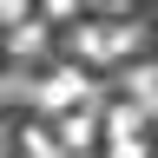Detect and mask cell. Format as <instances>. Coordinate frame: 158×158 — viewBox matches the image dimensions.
<instances>
[{"instance_id": "cell-1", "label": "cell", "mask_w": 158, "mask_h": 158, "mask_svg": "<svg viewBox=\"0 0 158 158\" xmlns=\"http://www.w3.org/2000/svg\"><path fill=\"white\" fill-rule=\"evenodd\" d=\"M33 99H40V118H66L73 106H92V79L79 73V66H53L33 86Z\"/></svg>"}, {"instance_id": "cell-2", "label": "cell", "mask_w": 158, "mask_h": 158, "mask_svg": "<svg viewBox=\"0 0 158 158\" xmlns=\"http://www.w3.org/2000/svg\"><path fill=\"white\" fill-rule=\"evenodd\" d=\"M132 46H138V27H106V20L73 27V53H79V66H106V59L132 53Z\"/></svg>"}, {"instance_id": "cell-3", "label": "cell", "mask_w": 158, "mask_h": 158, "mask_svg": "<svg viewBox=\"0 0 158 158\" xmlns=\"http://www.w3.org/2000/svg\"><path fill=\"white\" fill-rule=\"evenodd\" d=\"M46 27H53V20H27V27H13V33H7V53L20 59V66L46 59Z\"/></svg>"}, {"instance_id": "cell-4", "label": "cell", "mask_w": 158, "mask_h": 158, "mask_svg": "<svg viewBox=\"0 0 158 158\" xmlns=\"http://www.w3.org/2000/svg\"><path fill=\"white\" fill-rule=\"evenodd\" d=\"M59 138H66V145L79 152V145L92 138V112H66V118H59Z\"/></svg>"}, {"instance_id": "cell-5", "label": "cell", "mask_w": 158, "mask_h": 158, "mask_svg": "<svg viewBox=\"0 0 158 158\" xmlns=\"http://www.w3.org/2000/svg\"><path fill=\"white\" fill-rule=\"evenodd\" d=\"M20 145H27V158H66V152H59V138H46V132H27V138H20Z\"/></svg>"}, {"instance_id": "cell-6", "label": "cell", "mask_w": 158, "mask_h": 158, "mask_svg": "<svg viewBox=\"0 0 158 158\" xmlns=\"http://www.w3.org/2000/svg\"><path fill=\"white\" fill-rule=\"evenodd\" d=\"M27 20H33V0H0V27H27Z\"/></svg>"}, {"instance_id": "cell-7", "label": "cell", "mask_w": 158, "mask_h": 158, "mask_svg": "<svg viewBox=\"0 0 158 158\" xmlns=\"http://www.w3.org/2000/svg\"><path fill=\"white\" fill-rule=\"evenodd\" d=\"M106 158H152V145H145V138H112Z\"/></svg>"}, {"instance_id": "cell-8", "label": "cell", "mask_w": 158, "mask_h": 158, "mask_svg": "<svg viewBox=\"0 0 158 158\" xmlns=\"http://www.w3.org/2000/svg\"><path fill=\"white\" fill-rule=\"evenodd\" d=\"M79 0H40V20H73Z\"/></svg>"}]
</instances>
